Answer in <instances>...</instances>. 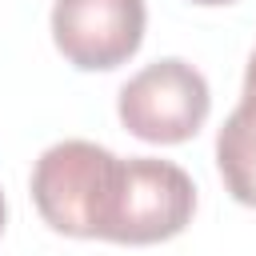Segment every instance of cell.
<instances>
[{
    "mask_svg": "<svg viewBox=\"0 0 256 256\" xmlns=\"http://www.w3.org/2000/svg\"><path fill=\"white\" fill-rule=\"evenodd\" d=\"M192 4H232V0H192Z\"/></svg>",
    "mask_w": 256,
    "mask_h": 256,
    "instance_id": "8",
    "label": "cell"
},
{
    "mask_svg": "<svg viewBox=\"0 0 256 256\" xmlns=\"http://www.w3.org/2000/svg\"><path fill=\"white\" fill-rule=\"evenodd\" d=\"M216 164L224 176V188L256 208V100H240L236 112L224 120L216 136Z\"/></svg>",
    "mask_w": 256,
    "mask_h": 256,
    "instance_id": "5",
    "label": "cell"
},
{
    "mask_svg": "<svg viewBox=\"0 0 256 256\" xmlns=\"http://www.w3.org/2000/svg\"><path fill=\"white\" fill-rule=\"evenodd\" d=\"M144 20V0H56L52 40L68 64L108 72L140 48Z\"/></svg>",
    "mask_w": 256,
    "mask_h": 256,
    "instance_id": "4",
    "label": "cell"
},
{
    "mask_svg": "<svg viewBox=\"0 0 256 256\" xmlns=\"http://www.w3.org/2000/svg\"><path fill=\"white\" fill-rule=\"evenodd\" d=\"M120 156L92 140H60L32 168V204L48 228L64 236H100L116 188Z\"/></svg>",
    "mask_w": 256,
    "mask_h": 256,
    "instance_id": "1",
    "label": "cell"
},
{
    "mask_svg": "<svg viewBox=\"0 0 256 256\" xmlns=\"http://www.w3.org/2000/svg\"><path fill=\"white\" fill-rule=\"evenodd\" d=\"M192 212H196V188L180 164L128 156L116 168L104 240H116V244L172 240L188 228Z\"/></svg>",
    "mask_w": 256,
    "mask_h": 256,
    "instance_id": "2",
    "label": "cell"
},
{
    "mask_svg": "<svg viewBox=\"0 0 256 256\" xmlns=\"http://www.w3.org/2000/svg\"><path fill=\"white\" fill-rule=\"evenodd\" d=\"M212 92L208 80L180 56H164L140 68L116 100L124 128L148 144H184L208 120Z\"/></svg>",
    "mask_w": 256,
    "mask_h": 256,
    "instance_id": "3",
    "label": "cell"
},
{
    "mask_svg": "<svg viewBox=\"0 0 256 256\" xmlns=\"http://www.w3.org/2000/svg\"><path fill=\"white\" fill-rule=\"evenodd\" d=\"M4 216H8V208H4V192H0V232H4Z\"/></svg>",
    "mask_w": 256,
    "mask_h": 256,
    "instance_id": "7",
    "label": "cell"
},
{
    "mask_svg": "<svg viewBox=\"0 0 256 256\" xmlns=\"http://www.w3.org/2000/svg\"><path fill=\"white\" fill-rule=\"evenodd\" d=\"M244 100H256V52L248 56V72H244Z\"/></svg>",
    "mask_w": 256,
    "mask_h": 256,
    "instance_id": "6",
    "label": "cell"
}]
</instances>
